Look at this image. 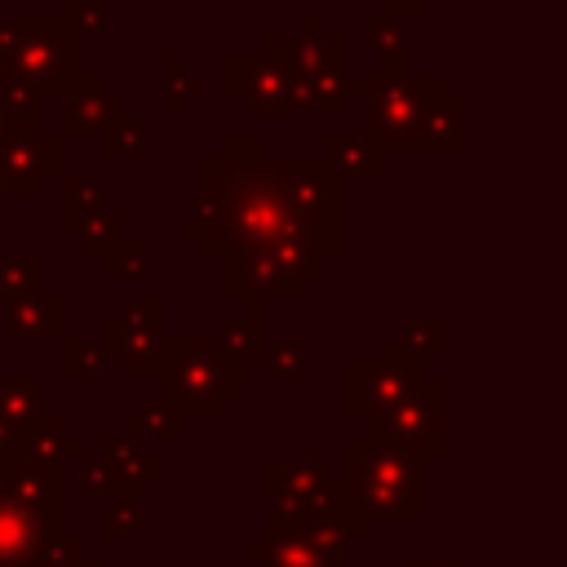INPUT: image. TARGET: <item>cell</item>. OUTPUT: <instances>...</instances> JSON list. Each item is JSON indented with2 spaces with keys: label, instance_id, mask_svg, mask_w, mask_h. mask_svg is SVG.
I'll use <instances>...</instances> for the list:
<instances>
[{
  "label": "cell",
  "instance_id": "obj_33",
  "mask_svg": "<svg viewBox=\"0 0 567 567\" xmlns=\"http://www.w3.org/2000/svg\"><path fill=\"white\" fill-rule=\"evenodd\" d=\"M106 350L84 337H62V377L66 381H97L106 377Z\"/></svg>",
  "mask_w": 567,
  "mask_h": 567
},
{
  "label": "cell",
  "instance_id": "obj_45",
  "mask_svg": "<svg viewBox=\"0 0 567 567\" xmlns=\"http://www.w3.org/2000/svg\"><path fill=\"white\" fill-rule=\"evenodd\" d=\"M182 111H186V97H182L177 89H164V97H159V115H168V120H182Z\"/></svg>",
  "mask_w": 567,
  "mask_h": 567
},
{
  "label": "cell",
  "instance_id": "obj_15",
  "mask_svg": "<svg viewBox=\"0 0 567 567\" xmlns=\"http://www.w3.org/2000/svg\"><path fill=\"white\" fill-rule=\"evenodd\" d=\"M124 115V97L106 89L102 75H84L71 93H66V111H62V137H97L111 120Z\"/></svg>",
  "mask_w": 567,
  "mask_h": 567
},
{
  "label": "cell",
  "instance_id": "obj_8",
  "mask_svg": "<svg viewBox=\"0 0 567 567\" xmlns=\"http://www.w3.org/2000/svg\"><path fill=\"white\" fill-rule=\"evenodd\" d=\"M266 518H270V523H279V527L306 532L310 540H319V545H323V549H332V554H346V549H350V545H359V540H363V532H368L363 514L350 505V496H346V487H341L337 478H328V483H323L319 492H310V496L275 501Z\"/></svg>",
  "mask_w": 567,
  "mask_h": 567
},
{
  "label": "cell",
  "instance_id": "obj_20",
  "mask_svg": "<svg viewBox=\"0 0 567 567\" xmlns=\"http://www.w3.org/2000/svg\"><path fill=\"white\" fill-rule=\"evenodd\" d=\"M4 310V332L13 341H49V337H66V301L62 297H49V292H35V297H18Z\"/></svg>",
  "mask_w": 567,
  "mask_h": 567
},
{
  "label": "cell",
  "instance_id": "obj_18",
  "mask_svg": "<svg viewBox=\"0 0 567 567\" xmlns=\"http://www.w3.org/2000/svg\"><path fill=\"white\" fill-rule=\"evenodd\" d=\"M381 354L394 363H408V368H430L447 354V323L439 315H403L399 332L385 337Z\"/></svg>",
  "mask_w": 567,
  "mask_h": 567
},
{
  "label": "cell",
  "instance_id": "obj_16",
  "mask_svg": "<svg viewBox=\"0 0 567 567\" xmlns=\"http://www.w3.org/2000/svg\"><path fill=\"white\" fill-rule=\"evenodd\" d=\"M49 182L44 142L35 137H0V195L9 199H40Z\"/></svg>",
  "mask_w": 567,
  "mask_h": 567
},
{
  "label": "cell",
  "instance_id": "obj_43",
  "mask_svg": "<svg viewBox=\"0 0 567 567\" xmlns=\"http://www.w3.org/2000/svg\"><path fill=\"white\" fill-rule=\"evenodd\" d=\"M164 89H177V93L190 102V97H204V75H195V71H182V75H177V80H168Z\"/></svg>",
  "mask_w": 567,
  "mask_h": 567
},
{
  "label": "cell",
  "instance_id": "obj_46",
  "mask_svg": "<svg viewBox=\"0 0 567 567\" xmlns=\"http://www.w3.org/2000/svg\"><path fill=\"white\" fill-rule=\"evenodd\" d=\"M403 567H470L465 558H408Z\"/></svg>",
  "mask_w": 567,
  "mask_h": 567
},
{
  "label": "cell",
  "instance_id": "obj_24",
  "mask_svg": "<svg viewBox=\"0 0 567 567\" xmlns=\"http://www.w3.org/2000/svg\"><path fill=\"white\" fill-rule=\"evenodd\" d=\"M213 346H217L226 359H235L239 368H248V359H257L261 346H266V301L244 297V310L230 315V319H221Z\"/></svg>",
  "mask_w": 567,
  "mask_h": 567
},
{
  "label": "cell",
  "instance_id": "obj_14",
  "mask_svg": "<svg viewBox=\"0 0 567 567\" xmlns=\"http://www.w3.org/2000/svg\"><path fill=\"white\" fill-rule=\"evenodd\" d=\"M465 111L470 102L461 93H439L434 102L421 106L416 115V128H412V142H408V155H465Z\"/></svg>",
  "mask_w": 567,
  "mask_h": 567
},
{
  "label": "cell",
  "instance_id": "obj_22",
  "mask_svg": "<svg viewBox=\"0 0 567 567\" xmlns=\"http://www.w3.org/2000/svg\"><path fill=\"white\" fill-rule=\"evenodd\" d=\"M0 133L4 137L44 133V93L13 71H0Z\"/></svg>",
  "mask_w": 567,
  "mask_h": 567
},
{
  "label": "cell",
  "instance_id": "obj_39",
  "mask_svg": "<svg viewBox=\"0 0 567 567\" xmlns=\"http://www.w3.org/2000/svg\"><path fill=\"white\" fill-rule=\"evenodd\" d=\"M62 18L75 27L80 40L106 35V4L102 0H62Z\"/></svg>",
  "mask_w": 567,
  "mask_h": 567
},
{
  "label": "cell",
  "instance_id": "obj_17",
  "mask_svg": "<svg viewBox=\"0 0 567 567\" xmlns=\"http://www.w3.org/2000/svg\"><path fill=\"white\" fill-rule=\"evenodd\" d=\"M133 492H142L146 483H159L164 474H168V465H164V456H155L151 452V443L137 434V425L124 416L120 421V434H111L106 443H102V452H97Z\"/></svg>",
  "mask_w": 567,
  "mask_h": 567
},
{
  "label": "cell",
  "instance_id": "obj_48",
  "mask_svg": "<svg viewBox=\"0 0 567 567\" xmlns=\"http://www.w3.org/2000/svg\"><path fill=\"white\" fill-rule=\"evenodd\" d=\"M75 567H102V563H97V558H80Z\"/></svg>",
  "mask_w": 567,
  "mask_h": 567
},
{
  "label": "cell",
  "instance_id": "obj_5",
  "mask_svg": "<svg viewBox=\"0 0 567 567\" xmlns=\"http://www.w3.org/2000/svg\"><path fill=\"white\" fill-rule=\"evenodd\" d=\"M13 75L35 84L44 97H66L89 71H84V40L62 13H27L18 18V49L9 58Z\"/></svg>",
  "mask_w": 567,
  "mask_h": 567
},
{
  "label": "cell",
  "instance_id": "obj_28",
  "mask_svg": "<svg viewBox=\"0 0 567 567\" xmlns=\"http://www.w3.org/2000/svg\"><path fill=\"white\" fill-rule=\"evenodd\" d=\"M0 416L9 430H22L44 416V381L40 377H0Z\"/></svg>",
  "mask_w": 567,
  "mask_h": 567
},
{
  "label": "cell",
  "instance_id": "obj_12",
  "mask_svg": "<svg viewBox=\"0 0 567 567\" xmlns=\"http://www.w3.org/2000/svg\"><path fill=\"white\" fill-rule=\"evenodd\" d=\"M261 53L279 58V62L292 71V80H301V75L319 71L323 62L346 58V35H341V31H332V27L323 22V13H306L301 31H292V35L270 31V35L261 40Z\"/></svg>",
  "mask_w": 567,
  "mask_h": 567
},
{
  "label": "cell",
  "instance_id": "obj_2",
  "mask_svg": "<svg viewBox=\"0 0 567 567\" xmlns=\"http://www.w3.org/2000/svg\"><path fill=\"white\" fill-rule=\"evenodd\" d=\"M350 505L372 518L421 523L430 514V461L390 443V439H346L341 443V478Z\"/></svg>",
  "mask_w": 567,
  "mask_h": 567
},
{
  "label": "cell",
  "instance_id": "obj_9",
  "mask_svg": "<svg viewBox=\"0 0 567 567\" xmlns=\"http://www.w3.org/2000/svg\"><path fill=\"white\" fill-rule=\"evenodd\" d=\"M221 89L244 106L248 120H292L297 111V80L270 53H230L221 62Z\"/></svg>",
  "mask_w": 567,
  "mask_h": 567
},
{
  "label": "cell",
  "instance_id": "obj_29",
  "mask_svg": "<svg viewBox=\"0 0 567 567\" xmlns=\"http://www.w3.org/2000/svg\"><path fill=\"white\" fill-rule=\"evenodd\" d=\"M44 292V257L35 252H0V306L18 297Z\"/></svg>",
  "mask_w": 567,
  "mask_h": 567
},
{
  "label": "cell",
  "instance_id": "obj_30",
  "mask_svg": "<svg viewBox=\"0 0 567 567\" xmlns=\"http://www.w3.org/2000/svg\"><path fill=\"white\" fill-rule=\"evenodd\" d=\"M363 44L385 62V66H394V62H408V31H403V18H394V13H385V9H372V13H363Z\"/></svg>",
  "mask_w": 567,
  "mask_h": 567
},
{
  "label": "cell",
  "instance_id": "obj_40",
  "mask_svg": "<svg viewBox=\"0 0 567 567\" xmlns=\"http://www.w3.org/2000/svg\"><path fill=\"white\" fill-rule=\"evenodd\" d=\"M124 230H128V226H124V217L102 213V217H93V221H89V230H84L75 244H80V252H84V257H93V261H97V257H102V248H106L115 235H124Z\"/></svg>",
  "mask_w": 567,
  "mask_h": 567
},
{
  "label": "cell",
  "instance_id": "obj_36",
  "mask_svg": "<svg viewBox=\"0 0 567 567\" xmlns=\"http://www.w3.org/2000/svg\"><path fill=\"white\" fill-rule=\"evenodd\" d=\"M257 359L266 363V377H284V381H301L306 377V341H297V337L266 341Z\"/></svg>",
  "mask_w": 567,
  "mask_h": 567
},
{
  "label": "cell",
  "instance_id": "obj_27",
  "mask_svg": "<svg viewBox=\"0 0 567 567\" xmlns=\"http://www.w3.org/2000/svg\"><path fill=\"white\" fill-rule=\"evenodd\" d=\"M0 483L13 487L31 509H40L49 523H66V478L58 474H35V470H18V465H0Z\"/></svg>",
  "mask_w": 567,
  "mask_h": 567
},
{
  "label": "cell",
  "instance_id": "obj_25",
  "mask_svg": "<svg viewBox=\"0 0 567 567\" xmlns=\"http://www.w3.org/2000/svg\"><path fill=\"white\" fill-rule=\"evenodd\" d=\"M106 213V182L97 173H62V235L80 239Z\"/></svg>",
  "mask_w": 567,
  "mask_h": 567
},
{
  "label": "cell",
  "instance_id": "obj_3",
  "mask_svg": "<svg viewBox=\"0 0 567 567\" xmlns=\"http://www.w3.org/2000/svg\"><path fill=\"white\" fill-rule=\"evenodd\" d=\"M164 399L186 421H221L226 403L248 394V377L235 359H226L213 337H168L164 350Z\"/></svg>",
  "mask_w": 567,
  "mask_h": 567
},
{
  "label": "cell",
  "instance_id": "obj_26",
  "mask_svg": "<svg viewBox=\"0 0 567 567\" xmlns=\"http://www.w3.org/2000/svg\"><path fill=\"white\" fill-rule=\"evenodd\" d=\"M319 159H323L328 173L341 177L346 186H350L354 177H381V173H385V155H381L368 137H350V133H328Z\"/></svg>",
  "mask_w": 567,
  "mask_h": 567
},
{
  "label": "cell",
  "instance_id": "obj_37",
  "mask_svg": "<svg viewBox=\"0 0 567 567\" xmlns=\"http://www.w3.org/2000/svg\"><path fill=\"white\" fill-rule=\"evenodd\" d=\"M97 142H102V155H137L142 146H146V124L142 120H133V115H120V120H111L102 133H97Z\"/></svg>",
  "mask_w": 567,
  "mask_h": 567
},
{
  "label": "cell",
  "instance_id": "obj_38",
  "mask_svg": "<svg viewBox=\"0 0 567 567\" xmlns=\"http://www.w3.org/2000/svg\"><path fill=\"white\" fill-rule=\"evenodd\" d=\"M80 558H89V554H84V540H80V536H66V532H53V536L40 540L31 567H75Z\"/></svg>",
  "mask_w": 567,
  "mask_h": 567
},
{
  "label": "cell",
  "instance_id": "obj_49",
  "mask_svg": "<svg viewBox=\"0 0 567 567\" xmlns=\"http://www.w3.org/2000/svg\"><path fill=\"white\" fill-rule=\"evenodd\" d=\"M0 137H4V133H0Z\"/></svg>",
  "mask_w": 567,
  "mask_h": 567
},
{
  "label": "cell",
  "instance_id": "obj_42",
  "mask_svg": "<svg viewBox=\"0 0 567 567\" xmlns=\"http://www.w3.org/2000/svg\"><path fill=\"white\" fill-rule=\"evenodd\" d=\"M13 49H18V18H4V13H0V71L9 66Z\"/></svg>",
  "mask_w": 567,
  "mask_h": 567
},
{
  "label": "cell",
  "instance_id": "obj_34",
  "mask_svg": "<svg viewBox=\"0 0 567 567\" xmlns=\"http://www.w3.org/2000/svg\"><path fill=\"white\" fill-rule=\"evenodd\" d=\"M102 509H106V514H102V536H106V540H133V536H142L146 523H151L142 496H115V501H106Z\"/></svg>",
  "mask_w": 567,
  "mask_h": 567
},
{
  "label": "cell",
  "instance_id": "obj_23",
  "mask_svg": "<svg viewBox=\"0 0 567 567\" xmlns=\"http://www.w3.org/2000/svg\"><path fill=\"white\" fill-rule=\"evenodd\" d=\"M346 106H350V66H346V58H332L319 71L297 80V111H319L328 120H341Z\"/></svg>",
  "mask_w": 567,
  "mask_h": 567
},
{
  "label": "cell",
  "instance_id": "obj_11",
  "mask_svg": "<svg viewBox=\"0 0 567 567\" xmlns=\"http://www.w3.org/2000/svg\"><path fill=\"white\" fill-rule=\"evenodd\" d=\"M84 456V439L75 430H66L62 416H40L22 430H13V443L0 452V465H18V470H35V474H66L71 461Z\"/></svg>",
  "mask_w": 567,
  "mask_h": 567
},
{
  "label": "cell",
  "instance_id": "obj_47",
  "mask_svg": "<svg viewBox=\"0 0 567 567\" xmlns=\"http://www.w3.org/2000/svg\"><path fill=\"white\" fill-rule=\"evenodd\" d=\"M9 443H13V430H9V425H4V416H0V452H4Z\"/></svg>",
  "mask_w": 567,
  "mask_h": 567
},
{
  "label": "cell",
  "instance_id": "obj_35",
  "mask_svg": "<svg viewBox=\"0 0 567 567\" xmlns=\"http://www.w3.org/2000/svg\"><path fill=\"white\" fill-rule=\"evenodd\" d=\"M80 492L89 496V501H115V496H142V492H133L102 456H80Z\"/></svg>",
  "mask_w": 567,
  "mask_h": 567
},
{
  "label": "cell",
  "instance_id": "obj_6",
  "mask_svg": "<svg viewBox=\"0 0 567 567\" xmlns=\"http://www.w3.org/2000/svg\"><path fill=\"white\" fill-rule=\"evenodd\" d=\"M106 359L120 363V377L128 381H151L164 368L168 332H164V297H142L128 301L124 310H111L102 319V341Z\"/></svg>",
  "mask_w": 567,
  "mask_h": 567
},
{
  "label": "cell",
  "instance_id": "obj_1",
  "mask_svg": "<svg viewBox=\"0 0 567 567\" xmlns=\"http://www.w3.org/2000/svg\"><path fill=\"white\" fill-rule=\"evenodd\" d=\"M182 235L221 261L230 301L301 297L346 252V182L319 155H275L261 133H230L204 155Z\"/></svg>",
  "mask_w": 567,
  "mask_h": 567
},
{
  "label": "cell",
  "instance_id": "obj_7",
  "mask_svg": "<svg viewBox=\"0 0 567 567\" xmlns=\"http://www.w3.org/2000/svg\"><path fill=\"white\" fill-rule=\"evenodd\" d=\"M363 439H390L425 461H439L447 452V385L443 377H421L416 390L385 416L363 421Z\"/></svg>",
  "mask_w": 567,
  "mask_h": 567
},
{
  "label": "cell",
  "instance_id": "obj_32",
  "mask_svg": "<svg viewBox=\"0 0 567 567\" xmlns=\"http://www.w3.org/2000/svg\"><path fill=\"white\" fill-rule=\"evenodd\" d=\"M102 275L106 279H137L142 270H146V239L142 235H133V230H124V235H115L106 248H102Z\"/></svg>",
  "mask_w": 567,
  "mask_h": 567
},
{
  "label": "cell",
  "instance_id": "obj_41",
  "mask_svg": "<svg viewBox=\"0 0 567 567\" xmlns=\"http://www.w3.org/2000/svg\"><path fill=\"white\" fill-rule=\"evenodd\" d=\"M40 142H44V168H49V177H62L66 173V137L62 133H40Z\"/></svg>",
  "mask_w": 567,
  "mask_h": 567
},
{
  "label": "cell",
  "instance_id": "obj_31",
  "mask_svg": "<svg viewBox=\"0 0 567 567\" xmlns=\"http://www.w3.org/2000/svg\"><path fill=\"white\" fill-rule=\"evenodd\" d=\"M128 421L137 425V434H142L146 443H151V439H155V443H177V439L186 434V416H182L164 394L146 399V403H142V412H133Z\"/></svg>",
  "mask_w": 567,
  "mask_h": 567
},
{
  "label": "cell",
  "instance_id": "obj_44",
  "mask_svg": "<svg viewBox=\"0 0 567 567\" xmlns=\"http://www.w3.org/2000/svg\"><path fill=\"white\" fill-rule=\"evenodd\" d=\"M381 9L394 13V18H412V13H425L430 0H381Z\"/></svg>",
  "mask_w": 567,
  "mask_h": 567
},
{
  "label": "cell",
  "instance_id": "obj_4",
  "mask_svg": "<svg viewBox=\"0 0 567 567\" xmlns=\"http://www.w3.org/2000/svg\"><path fill=\"white\" fill-rule=\"evenodd\" d=\"M439 93H447L443 75H421L408 71V62L381 66L377 75H350V97L363 102V137L390 159V155H408L416 115L425 102H434Z\"/></svg>",
  "mask_w": 567,
  "mask_h": 567
},
{
  "label": "cell",
  "instance_id": "obj_21",
  "mask_svg": "<svg viewBox=\"0 0 567 567\" xmlns=\"http://www.w3.org/2000/svg\"><path fill=\"white\" fill-rule=\"evenodd\" d=\"M323 483H328L323 456H270L261 465V496H266V505L292 501V496H310Z\"/></svg>",
  "mask_w": 567,
  "mask_h": 567
},
{
  "label": "cell",
  "instance_id": "obj_19",
  "mask_svg": "<svg viewBox=\"0 0 567 567\" xmlns=\"http://www.w3.org/2000/svg\"><path fill=\"white\" fill-rule=\"evenodd\" d=\"M257 536H261V567H346V554H332L306 532L279 527L270 518L261 523Z\"/></svg>",
  "mask_w": 567,
  "mask_h": 567
},
{
  "label": "cell",
  "instance_id": "obj_13",
  "mask_svg": "<svg viewBox=\"0 0 567 567\" xmlns=\"http://www.w3.org/2000/svg\"><path fill=\"white\" fill-rule=\"evenodd\" d=\"M62 532L40 509H31L13 487L0 483V567H31L44 536Z\"/></svg>",
  "mask_w": 567,
  "mask_h": 567
},
{
  "label": "cell",
  "instance_id": "obj_10",
  "mask_svg": "<svg viewBox=\"0 0 567 567\" xmlns=\"http://www.w3.org/2000/svg\"><path fill=\"white\" fill-rule=\"evenodd\" d=\"M421 377L425 368H408L385 354H350L341 363V412L350 421H377L394 412L416 390Z\"/></svg>",
  "mask_w": 567,
  "mask_h": 567
}]
</instances>
